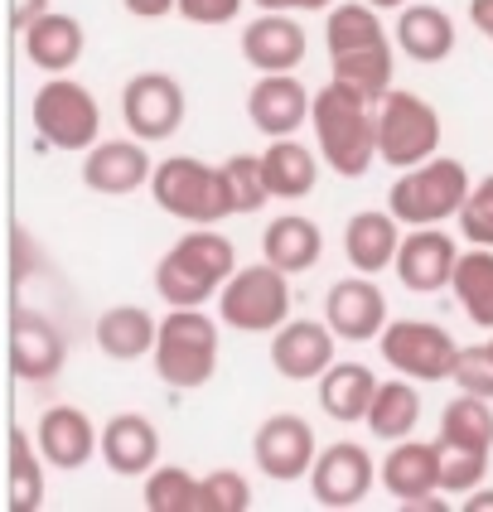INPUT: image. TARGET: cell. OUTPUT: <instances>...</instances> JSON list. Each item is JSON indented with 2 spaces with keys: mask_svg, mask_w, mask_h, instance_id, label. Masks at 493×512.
I'll list each match as a JSON object with an SVG mask.
<instances>
[{
  "mask_svg": "<svg viewBox=\"0 0 493 512\" xmlns=\"http://www.w3.org/2000/svg\"><path fill=\"white\" fill-rule=\"evenodd\" d=\"M406 223L392 213V208H363L344 223V256L353 271L363 276H382L387 266H397V252H402Z\"/></svg>",
  "mask_w": 493,
  "mask_h": 512,
  "instance_id": "cell-21",
  "label": "cell"
},
{
  "mask_svg": "<svg viewBox=\"0 0 493 512\" xmlns=\"http://www.w3.org/2000/svg\"><path fill=\"white\" fill-rule=\"evenodd\" d=\"M464 508L469 512H493V488H474V493L464 498Z\"/></svg>",
  "mask_w": 493,
  "mask_h": 512,
  "instance_id": "cell-46",
  "label": "cell"
},
{
  "mask_svg": "<svg viewBox=\"0 0 493 512\" xmlns=\"http://www.w3.org/2000/svg\"><path fill=\"white\" fill-rule=\"evenodd\" d=\"M150 155L145 141L126 136V141H97L83 155V184L102 199H131L136 189H150Z\"/></svg>",
  "mask_w": 493,
  "mask_h": 512,
  "instance_id": "cell-19",
  "label": "cell"
},
{
  "mask_svg": "<svg viewBox=\"0 0 493 512\" xmlns=\"http://www.w3.org/2000/svg\"><path fill=\"white\" fill-rule=\"evenodd\" d=\"M252 459H257V469L271 484H300V479H310V469H315L319 440L305 416L276 411V416H266L257 426V435H252Z\"/></svg>",
  "mask_w": 493,
  "mask_h": 512,
  "instance_id": "cell-11",
  "label": "cell"
},
{
  "mask_svg": "<svg viewBox=\"0 0 493 512\" xmlns=\"http://www.w3.org/2000/svg\"><path fill=\"white\" fill-rule=\"evenodd\" d=\"M339 0H300V10H334Z\"/></svg>",
  "mask_w": 493,
  "mask_h": 512,
  "instance_id": "cell-48",
  "label": "cell"
},
{
  "mask_svg": "<svg viewBox=\"0 0 493 512\" xmlns=\"http://www.w3.org/2000/svg\"><path fill=\"white\" fill-rule=\"evenodd\" d=\"M489 44H493V39H489Z\"/></svg>",
  "mask_w": 493,
  "mask_h": 512,
  "instance_id": "cell-50",
  "label": "cell"
},
{
  "mask_svg": "<svg viewBox=\"0 0 493 512\" xmlns=\"http://www.w3.org/2000/svg\"><path fill=\"white\" fill-rule=\"evenodd\" d=\"M141 503L150 512H203V479H194L179 464H155L145 474Z\"/></svg>",
  "mask_w": 493,
  "mask_h": 512,
  "instance_id": "cell-36",
  "label": "cell"
},
{
  "mask_svg": "<svg viewBox=\"0 0 493 512\" xmlns=\"http://www.w3.org/2000/svg\"><path fill=\"white\" fill-rule=\"evenodd\" d=\"M39 15H49V0H10V25L20 29V34H25Z\"/></svg>",
  "mask_w": 493,
  "mask_h": 512,
  "instance_id": "cell-44",
  "label": "cell"
},
{
  "mask_svg": "<svg viewBox=\"0 0 493 512\" xmlns=\"http://www.w3.org/2000/svg\"><path fill=\"white\" fill-rule=\"evenodd\" d=\"M189 116V102H184V87L170 73H136L131 83L121 87V121L126 131L145 145L174 141L179 126Z\"/></svg>",
  "mask_w": 493,
  "mask_h": 512,
  "instance_id": "cell-10",
  "label": "cell"
},
{
  "mask_svg": "<svg viewBox=\"0 0 493 512\" xmlns=\"http://www.w3.org/2000/svg\"><path fill=\"white\" fill-rule=\"evenodd\" d=\"M261 256H266L271 266H281L286 276H305V271H315L319 256H324V232H319L315 218L286 213V218L266 223V232H261Z\"/></svg>",
  "mask_w": 493,
  "mask_h": 512,
  "instance_id": "cell-27",
  "label": "cell"
},
{
  "mask_svg": "<svg viewBox=\"0 0 493 512\" xmlns=\"http://www.w3.org/2000/svg\"><path fill=\"white\" fill-rule=\"evenodd\" d=\"M290 300V276L261 256L252 266H237L218 290V319L237 334H276L290 319Z\"/></svg>",
  "mask_w": 493,
  "mask_h": 512,
  "instance_id": "cell-8",
  "label": "cell"
},
{
  "mask_svg": "<svg viewBox=\"0 0 493 512\" xmlns=\"http://www.w3.org/2000/svg\"><path fill=\"white\" fill-rule=\"evenodd\" d=\"M334 348H339V334L329 329V319H286L271 334V368L286 382H319L339 363Z\"/></svg>",
  "mask_w": 493,
  "mask_h": 512,
  "instance_id": "cell-15",
  "label": "cell"
},
{
  "mask_svg": "<svg viewBox=\"0 0 493 512\" xmlns=\"http://www.w3.org/2000/svg\"><path fill=\"white\" fill-rule=\"evenodd\" d=\"M440 141H445L440 112H435L421 92L392 87V92L377 102V160H387L397 174L435 160V155H440Z\"/></svg>",
  "mask_w": 493,
  "mask_h": 512,
  "instance_id": "cell-5",
  "label": "cell"
},
{
  "mask_svg": "<svg viewBox=\"0 0 493 512\" xmlns=\"http://www.w3.org/2000/svg\"><path fill=\"white\" fill-rule=\"evenodd\" d=\"M469 189H474V179H469L460 160L435 155V160L416 165V170H402V179L387 194V208L402 218L406 228H435V223L460 218Z\"/></svg>",
  "mask_w": 493,
  "mask_h": 512,
  "instance_id": "cell-6",
  "label": "cell"
},
{
  "mask_svg": "<svg viewBox=\"0 0 493 512\" xmlns=\"http://www.w3.org/2000/svg\"><path fill=\"white\" fill-rule=\"evenodd\" d=\"M223 184H228L232 213H257L261 203L271 199L261 155H228V160H223Z\"/></svg>",
  "mask_w": 493,
  "mask_h": 512,
  "instance_id": "cell-37",
  "label": "cell"
},
{
  "mask_svg": "<svg viewBox=\"0 0 493 512\" xmlns=\"http://www.w3.org/2000/svg\"><path fill=\"white\" fill-rule=\"evenodd\" d=\"M455 223H460L469 247H493V174L489 179H474V189H469V199H464Z\"/></svg>",
  "mask_w": 493,
  "mask_h": 512,
  "instance_id": "cell-39",
  "label": "cell"
},
{
  "mask_svg": "<svg viewBox=\"0 0 493 512\" xmlns=\"http://www.w3.org/2000/svg\"><path fill=\"white\" fill-rule=\"evenodd\" d=\"M460 392H474V397L493 401V343H474V348H460V363H455V377H450Z\"/></svg>",
  "mask_w": 493,
  "mask_h": 512,
  "instance_id": "cell-41",
  "label": "cell"
},
{
  "mask_svg": "<svg viewBox=\"0 0 493 512\" xmlns=\"http://www.w3.org/2000/svg\"><path fill=\"white\" fill-rule=\"evenodd\" d=\"M39 450L49 459V469L78 474L92 455H102V430L78 406H49L39 416Z\"/></svg>",
  "mask_w": 493,
  "mask_h": 512,
  "instance_id": "cell-22",
  "label": "cell"
},
{
  "mask_svg": "<svg viewBox=\"0 0 493 512\" xmlns=\"http://www.w3.org/2000/svg\"><path fill=\"white\" fill-rule=\"evenodd\" d=\"M319 150H310L305 141L295 136H281L261 150V165H266V184H271V199H286V203H300L315 194L319 184Z\"/></svg>",
  "mask_w": 493,
  "mask_h": 512,
  "instance_id": "cell-28",
  "label": "cell"
},
{
  "mask_svg": "<svg viewBox=\"0 0 493 512\" xmlns=\"http://www.w3.org/2000/svg\"><path fill=\"white\" fill-rule=\"evenodd\" d=\"M382 479V464H373V455L358 440H334L329 450H319L315 469H310V493L319 508H358L373 484Z\"/></svg>",
  "mask_w": 493,
  "mask_h": 512,
  "instance_id": "cell-12",
  "label": "cell"
},
{
  "mask_svg": "<svg viewBox=\"0 0 493 512\" xmlns=\"http://www.w3.org/2000/svg\"><path fill=\"white\" fill-rule=\"evenodd\" d=\"M489 479V450L440 445V493H474Z\"/></svg>",
  "mask_w": 493,
  "mask_h": 512,
  "instance_id": "cell-38",
  "label": "cell"
},
{
  "mask_svg": "<svg viewBox=\"0 0 493 512\" xmlns=\"http://www.w3.org/2000/svg\"><path fill=\"white\" fill-rule=\"evenodd\" d=\"M324 319H329V329L348 343H377V334L387 329V295L377 290V276H363V271H353L344 281L329 285V295H324Z\"/></svg>",
  "mask_w": 493,
  "mask_h": 512,
  "instance_id": "cell-18",
  "label": "cell"
},
{
  "mask_svg": "<svg viewBox=\"0 0 493 512\" xmlns=\"http://www.w3.org/2000/svg\"><path fill=\"white\" fill-rule=\"evenodd\" d=\"M377 382L368 363H334V368L319 377V406L329 421L353 426V421H368V406L377 397Z\"/></svg>",
  "mask_w": 493,
  "mask_h": 512,
  "instance_id": "cell-29",
  "label": "cell"
},
{
  "mask_svg": "<svg viewBox=\"0 0 493 512\" xmlns=\"http://www.w3.org/2000/svg\"><path fill=\"white\" fill-rule=\"evenodd\" d=\"M392 73H397L392 44H377V49H358V54H334L329 58V78L344 83L348 92H358V97L373 102V107L392 92Z\"/></svg>",
  "mask_w": 493,
  "mask_h": 512,
  "instance_id": "cell-31",
  "label": "cell"
},
{
  "mask_svg": "<svg viewBox=\"0 0 493 512\" xmlns=\"http://www.w3.org/2000/svg\"><path fill=\"white\" fill-rule=\"evenodd\" d=\"M305 25L295 20V10H261L252 25L242 29V58L257 73H295L305 63Z\"/></svg>",
  "mask_w": 493,
  "mask_h": 512,
  "instance_id": "cell-20",
  "label": "cell"
},
{
  "mask_svg": "<svg viewBox=\"0 0 493 512\" xmlns=\"http://www.w3.org/2000/svg\"><path fill=\"white\" fill-rule=\"evenodd\" d=\"M252 508V484L237 469H213L203 474V512H247Z\"/></svg>",
  "mask_w": 493,
  "mask_h": 512,
  "instance_id": "cell-40",
  "label": "cell"
},
{
  "mask_svg": "<svg viewBox=\"0 0 493 512\" xmlns=\"http://www.w3.org/2000/svg\"><path fill=\"white\" fill-rule=\"evenodd\" d=\"M237 271V247L218 228H189L170 252L155 261V295L179 310V305H208Z\"/></svg>",
  "mask_w": 493,
  "mask_h": 512,
  "instance_id": "cell-2",
  "label": "cell"
},
{
  "mask_svg": "<svg viewBox=\"0 0 493 512\" xmlns=\"http://www.w3.org/2000/svg\"><path fill=\"white\" fill-rule=\"evenodd\" d=\"M455 266H460V242L445 228H411L402 237V252H397V281L411 295H440L455 281Z\"/></svg>",
  "mask_w": 493,
  "mask_h": 512,
  "instance_id": "cell-16",
  "label": "cell"
},
{
  "mask_svg": "<svg viewBox=\"0 0 493 512\" xmlns=\"http://www.w3.org/2000/svg\"><path fill=\"white\" fill-rule=\"evenodd\" d=\"M440 445H460V450H493V401L474 392H455L440 411Z\"/></svg>",
  "mask_w": 493,
  "mask_h": 512,
  "instance_id": "cell-34",
  "label": "cell"
},
{
  "mask_svg": "<svg viewBox=\"0 0 493 512\" xmlns=\"http://www.w3.org/2000/svg\"><path fill=\"white\" fill-rule=\"evenodd\" d=\"M450 295L460 300V310L469 314V324L493 334V247H464Z\"/></svg>",
  "mask_w": 493,
  "mask_h": 512,
  "instance_id": "cell-33",
  "label": "cell"
},
{
  "mask_svg": "<svg viewBox=\"0 0 493 512\" xmlns=\"http://www.w3.org/2000/svg\"><path fill=\"white\" fill-rule=\"evenodd\" d=\"M20 44H25V58L39 68V73H68V68H78V58L87 49V34L83 25L73 20V15H63V10H49V15H39L34 25L20 34Z\"/></svg>",
  "mask_w": 493,
  "mask_h": 512,
  "instance_id": "cell-26",
  "label": "cell"
},
{
  "mask_svg": "<svg viewBox=\"0 0 493 512\" xmlns=\"http://www.w3.org/2000/svg\"><path fill=\"white\" fill-rule=\"evenodd\" d=\"M455 15L445 5H431V0H411L406 10H397V49H402L411 63H445L455 54Z\"/></svg>",
  "mask_w": 493,
  "mask_h": 512,
  "instance_id": "cell-24",
  "label": "cell"
},
{
  "mask_svg": "<svg viewBox=\"0 0 493 512\" xmlns=\"http://www.w3.org/2000/svg\"><path fill=\"white\" fill-rule=\"evenodd\" d=\"M257 10H300V0H252Z\"/></svg>",
  "mask_w": 493,
  "mask_h": 512,
  "instance_id": "cell-47",
  "label": "cell"
},
{
  "mask_svg": "<svg viewBox=\"0 0 493 512\" xmlns=\"http://www.w3.org/2000/svg\"><path fill=\"white\" fill-rule=\"evenodd\" d=\"M242 15V0H179V20L199 29H218V25H232Z\"/></svg>",
  "mask_w": 493,
  "mask_h": 512,
  "instance_id": "cell-42",
  "label": "cell"
},
{
  "mask_svg": "<svg viewBox=\"0 0 493 512\" xmlns=\"http://www.w3.org/2000/svg\"><path fill=\"white\" fill-rule=\"evenodd\" d=\"M315 112V97L310 87L300 83L295 73H261L252 92H247V121L257 126L266 141H281L295 136Z\"/></svg>",
  "mask_w": 493,
  "mask_h": 512,
  "instance_id": "cell-17",
  "label": "cell"
},
{
  "mask_svg": "<svg viewBox=\"0 0 493 512\" xmlns=\"http://www.w3.org/2000/svg\"><path fill=\"white\" fill-rule=\"evenodd\" d=\"M155 339H160V324L145 305H112V310L97 314L92 324V343L102 358L112 363H141L155 353Z\"/></svg>",
  "mask_w": 493,
  "mask_h": 512,
  "instance_id": "cell-25",
  "label": "cell"
},
{
  "mask_svg": "<svg viewBox=\"0 0 493 512\" xmlns=\"http://www.w3.org/2000/svg\"><path fill=\"white\" fill-rule=\"evenodd\" d=\"M469 25L484 39H493V0H469Z\"/></svg>",
  "mask_w": 493,
  "mask_h": 512,
  "instance_id": "cell-45",
  "label": "cell"
},
{
  "mask_svg": "<svg viewBox=\"0 0 493 512\" xmlns=\"http://www.w3.org/2000/svg\"><path fill=\"white\" fill-rule=\"evenodd\" d=\"M126 15L136 20H165V15H179V0H121Z\"/></svg>",
  "mask_w": 493,
  "mask_h": 512,
  "instance_id": "cell-43",
  "label": "cell"
},
{
  "mask_svg": "<svg viewBox=\"0 0 493 512\" xmlns=\"http://www.w3.org/2000/svg\"><path fill=\"white\" fill-rule=\"evenodd\" d=\"M382 488L402 503L406 512H440V440H397L382 459Z\"/></svg>",
  "mask_w": 493,
  "mask_h": 512,
  "instance_id": "cell-13",
  "label": "cell"
},
{
  "mask_svg": "<svg viewBox=\"0 0 493 512\" xmlns=\"http://www.w3.org/2000/svg\"><path fill=\"white\" fill-rule=\"evenodd\" d=\"M44 450L29 440L25 426H10V512L44 508Z\"/></svg>",
  "mask_w": 493,
  "mask_h": 512,
  "instance_id": "cell-35",
  "label": "cell"
},
{
  "mask_svg": "<svg viewBox=\"0 0 493 512\" xmlns=\"http://www.w3.org/2000/svg\"><path fill=\"white\" fill-rule=\"evenodd\" d=\"M150 194L170 218L189 223V228H213V223L232 218L223 165H208V160H194V155L160 160L155 174H150Z\"/></svg>",
  "mask_w": 493,
  "mask_h": 512,
  "instance_id": "cell-4",
  "label": "cell"
},
{
  "mask_svg": "<svg viewBox=\"0 0 493 512\" xmlns=\"http://www.w3.org/2000/svg\"><path fill=\"white\" fill-rule=\"evenodd\" d=\"M29 116H34L44 150H83L87 155L102 141V107H97L92 87L68 78V73H54L49 83H39Z\"/></svg>",
  "mask_w": 493,
  "mask_h": 512,
  "instance_id": "cell-7",
  "label": "cell"
},
{
  "mask_svg": "<svg viewBox=\"0 0 493 512\" xmlns=\"http://www.w3.org/2000/svg\"><path fill=\"white\" fill-rule=\"evenodd\" d=\"M377 353L392 372H402L411 382H450L460 363V343L445 324L431 319H387V329L377 334Z\"/></svg>",
  "mask_w": 493,
  "mask_h": 512,
  "instance_id": "cell-9",
  "label": "cell"
},
{
  "mask_svg": "<svg viewBox=\"0 0 493 512\" xmlns=\"http://www.w3.org/2000/svg\"><path fill=\"white\" fill-rule=\"evenodd\" d=\"M315 150L324 155V165L339 179H363L377 160V107L363 102L358 92H348L344 83H329L315 92Z\"/></svg>",
  "mask_w": 493,
  "mask_h": 512,
  "instance_id": "cell-1",
  "label": "cell"
},
{
  "mask_svg": "<svg viewBox=\"0 0 493 512\" xmlns=\"http://www.w3.org/2000/svg\"><path fill=\"white\" fill-rule=\"evenodd\" d=\"M160 459V430L141 411H121L102 426V464L116 479H145Z\"/></svg>",
  "mask_w": 493,
  "mask_h": 512,
  "instance_id": "cell-23",
  "label": "cell"
},
{
  "mask_svg": "<svg viewBox=\"0 0 493 512\" xmlns=\"http://www.w3.org/2000/svg\"><path fill=\"white\" fill-rule=\"evenodd\" d=\"M421 382H411V377H387V382H377V397L368 406V435L382 440V445H397V440H411V430L421 421V392H416Z\"/></svg>",
  "mask_w": 493,
  "mask_h": 512,
  "instance_id": "cell-30",
  "label": "cell"
},
{
  "mask_svg": "<svg viewBox=\"0 0 493 512\" xmlns=\"http://www.w3.org/2000/svg\"><path fill=\"white\" fill-rule=\"evenodd\" d=\"M368 5H377V10H406L411 0H368Z\"/></svg>",
  "mask_w": 493,
  "mask_h": 512,
  "instance_id": "cell-49",
  "label": "cell"
},
{
  "mask_svg": "<svg viewBox=\"0 0 493 512\" xmlns=\"http://www.w3.org/2000/svg\"><path fill=\"white\" fill-rule=\"evenodd\" d=\"M68 363V339L49 314H34L25 305H15L10 314V372L20 382H54Z\"/></svg>",
  "mask_w": 493,
  "mask_h": 512,
  "instance_id": "cell-14",
  "label": "cell"
},
{
  "mask_svg": "<svg viewBox=\"0 0 493 512\" xmlns=\"http://www.w3.org/2000/svg\"><path fill=\"white\" fill-rule=\"evenodd\" d=\"M387 44V25H382V10L368 0H344L329 10L324 20V49L334 54H358V49H377Z\"/></svg>",
  "mask_w": 493,
  "mask_h": 512,
  "instance_id": "cell-32",
  "label": "cell"
},
{
  "mask_svg": "<svg viewBox=\"0 0 493 512\" xmlns=\"http://www.w3.org/2000/svg\"><path fill=\"white\" fill-rule=\"evenodd\" d=\"M218 324L203 305H179L160 319L155 339V377L174 392H199L218 372Z\"/></svg>",
  "mask_w": 493,
  "mask_h": 512,
  "instance_id": "cell-3",
  "label": "cell"
},
{
  "mask_svg": "<svg viewBox=\"0 0 493 512\" xmlns=\"http://www.w3.org/2000/svg\"><path fill=\"white\" fill-rule=\"evenodd\" d=\"M489 343H493V339H489Z\"/></svg>",
  "mask_w": 493,
  "mask_h": 512,
  "instance_id": "cell-51",
  "label": "cell"
}]
</instances>
